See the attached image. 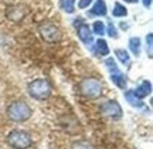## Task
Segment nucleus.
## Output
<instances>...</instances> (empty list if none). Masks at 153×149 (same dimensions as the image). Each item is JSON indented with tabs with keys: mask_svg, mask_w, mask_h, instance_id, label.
<instances>
[{
	"mask_svg": "<svg viewBox=\"0 0 153 149\" xmlns=\"http://www.w3.org/2000/svg\"><path fill=\"white\" fill-rule=\"evenodd\" d=\"M33 111L24 101H14L7 107V116L14 122H24L30 119Z\"/></svg>",
	"mask_w": 153,
	"mask_h": 149,
	"instance_id": "nucleus-1",
	"label": "nucleus"
},
{
	"mask_svg": "<svg viewBox=\"0 0 153 149\" xmlns=\"http://www.w3.org/2000/svg\"><path fill=\"white\" fill-rule=\"evenodd\" d=\"M6 142L13 149H28L33 145V139L31 135L26 131L14 129L6 136Z\"/></svg>",
	"mask_w": 153,
	"mask_h": 149,
	"instance_id": "nucleus-2",
	"label": "nucleus"
},
{
	"mask_svg": "<svg viewBox=\"0 0 153 149\" xmlns=\"http://www.w3.org/2000/svg\"><path fill=\"white\" fill-rule=\"evenodd\" d=\"M27 89L30 97L34 99H38V101H44L51 95V85L44 78H37V80L31 81L28 84Z\"/></svg>",
	"mask_w": 153,
	"mask_h": 149,
	"instance_id": "nucleus-3",
	"label": "nucleus"
},
{
	"mask_svg": "<svg viewBox=\"0 0 153 149\" xmlns=\"http://www.w3.org/2000/svg\"><path fill=\"white\" fill-rule=\"evenodd\" d=\"M79 92L89 99H95L102 94V84L97 78H85L79 83Z\"/></svg>",
	"mask_w": 153,
	"mask_h": 149,
	"instance_id": "nucleus-4",
	"label": "nucleus"
},
{
	"mask_svg": "<svg viewBox=\"0 0 153 149\" xmlns=\"http://www.w3.org/2000/svg\"><path fill=\"white\" fill-rule=\"evenodd\" d=\"M38 33L41 39L47 43H58L61 39V31L53 23H41L38 26Z\"/></svg>",
	"mask_w": 153,
	"mask_h": 149,
	"instance_id": "nucleus-5",
	"label": "nucleus"
},
{
	"mask_svg": "<svg viewBox=\"0 0 153 149\" xmlns=\"http://www.w3.org/2000/svg\"><path fill=\"white\" fill-rule=\"evenodd\" d=\"M99 111L105 118L112 119V121H119L122 115H123V111H122L120 105L116 101H108V102L102 104L99 107Z\"/></svg>",
	"mask_w": 153,
	"mask_h": 149,
	"instance_id": "nucleus-6",
	"label": "nucleus"
},
{
	"mask_svg": "<svg viewBox=\"0 0 153 149\" xmlns=\"http://www.w3.org/2000/svg\"><path fill=\"white\" fill-rule=\"evenodd\" d=\"M6 16L7 19L13 23H19L22 22L24 17L27 16V9L22 4H17V6H10L7 10H6Z\"/></svg>",
	"mask_w": 153,
	"mask_h": 149,
	"instance_id": "nucleus-7",
	"label": "nucleus"
},
{
	"mask_svg": "<svg viewBox=\"0 0 153 149\" xmlns=\"http://www.w3.org/2000/svg\"><path fill=\"white\" fill-rule=\"evenodd\" d=\"M78 39L81 40L84 44L89 45L91 43H92V30L89 28V26L88 24H85V23H82V24H79V27H78Z\"/></svg>",
	"mask_w": 153,
	"mask_h": 149,
	"instance_id": "nucleus-8",
	"label": "nucleus"
},
{
	"mask_svg": "<svg viewBox=\"0 0 153 149\" xmlns=\"http://www.w3.org/2000/svg\"><path fill=\"white\" fill-rule=\"evenodd\" d=\"M150 92H152V84L149 83V81H142V83L139 84V87L133 91V94L140 99L150 95Z\"/></svg>",
	"mask_w": 153,
	"mask_h": 149,
	"instance_id": "nucleus-9",
	"label": "nucleus"
},
{
	"mask_svg": "<svg viewBox=\"0 0 153 149\" xmlns=\"http://www.w3.org/2000/svg\"><path fill=\"white\" fill-rule=\"evenodd\" d=\"M91 16H105L106 14V4L104 0H95L94 7L91 9Z\"/></svg>",
	"mask_w": 153,
	"mask_h": 149,
	"instance_id": "nucleus-10",
	"label": "nucleus"
},
{
	"mask_svg": "<svg viewBox=\"0 0 153 149\" xmlns=\"http://www.w3.org/2000/svg\"><path fill=\"white\" fill-rule=\"evenodd\" d=\"M111 80H112V83H114L118 88H120V89L126 88V78L120 71L112 72V74H111Z\"/></svg>",
	"mask_w": 153,
	"mask_h": 149,
	"instance_id": "nucleus-11",
	"label": "nucleus"
},
{
	"mask_svg": "<svg viewBox=\"0 0 153 149\" xmlns=\"http://www.w3.org/2000/svg\"><path fill=\"white\" fill-rule=\"evenodd\" d=\"M125 98H126V101H128V104H131L132 107H135V108H140V107H143L142 99L137 98L136 95L133 94V91H126Z\"/></svg>",
	"mask_w": 153,
	"mask_h": 149,
	"instance_id": "nucleus-12",
	"label": "nucleus"
},
{
	"mask_svg": "<svg viewBox=\"0 0 153 149\" xmlns=\"http://www.w3.org/2000/svg\"><path fill=\"white\" fill-rule=\"evenodd\" d=\"M60 7L67 14H71L75 10V0H60Z\"/></svg>",
	"mask_w": 153,
	"mask_h": 149,
	"instance_id": "nucleus-13",
	"label": "nucleus"
},
{
	"mask_svg": "<svg viewBox=\"0 0 153 149\" xmlns=\"http://www.w3.org/2000/svg\"><path fill=\"white\" fill-rule=\"evenodd\" d=\"M129 48H131V51L135 55L140 54V39H137V37H132V39L129 40Z\"/></svg>",
	"mask_w": 153,
	"mask_h": 149,
	"instance_id": "nucleus-14",
	"label": "nucleus"
},
{
	"mask_svg": "<svg viewBox=\"0 0 153 149\" xmlns=\"http://www.w3.org/2000/svg\"><path fill=\"white\" fill-rule=\"evenodd\" d=\"M95 45H97V51H98V54H101V55H108L109 54V47H108V44H106V41H105V40L99 39Z\"/></svg>",
	"mask_w": 153,
	"mask_h": 149,
	"instance_id": "nucleus-15",
	"label": "nucleus"
},
{
	"mask_svg": "<svg viewBox=\"0 0 153 149\" xmlns=\"http://www.w3.org/2000/svg\"><path fill=\"white\" fill-rule=\"evenodd\" d=\"M112 14L115 17H125L128 14V10H126V7L123 4H120V3H115L114 6V10H112Z\"/></svg>",
	"mask_w": 153,
	"mask_h": 149,
	"instance_id": "nucleus-16",
	"label": "nucleus"
},
{
	"mask_svg": "<svg viewBox=\"0 0 153 149\" xmlns=\"http://www.w3.org/2000/svg\"><path fill=\"white\" fill-rule=\"evenodd\" d=\"M115 55H116V58H119L120 63H123V64H129V54H128V51H125V50L122 48H118L115 50Z\"/></svg>",
	"mask_w": 153,
	"mask_h": 149,
	"instance_id": "nucleus-17",
	"label": "nucleus"
},
{
	"mask_svg": "<svg viewBox=\"0 0 153 149\" xmlns=\"http://www.w3.org/2000/svg\"><path fill=\"white\" fill-rule=\"evenodd\" d=\"M71 149H97L92 144H89L87 141H76L71 146Z\"/></svg>",
	"mask_w": 153,
	"mask_h": 149,
	"instance_id": "nucleus-18",
	"label": "nucleus"
},
{
	"mask_svg": "<svg viewBox=\"0 0 153 149\" xmlns=\"http://www.w3.org/2000/svg\"><path fill=\"white\" fill-rule=\"evenodd\" d=\"M105 31H106L105 23H102V22H95L94 23V33L95 34H98V36H104Z\"/></svg>",
	"mask_w": 153,
	"mask_h": 149,
	"instance_id": "nucleus-19",
	"label": "nucleus"
},
{
	"mask_svg": "<svg viewBox=\"0 0 153 149\" xmlns=\"http://www.w3.org/2000/svg\"><path fill=\"white\" fill-rule=\"evenodd\" d=\"M146 50H148V55L149 58L153 57V34L149 33L146 37Z\"/></svg>",
	"mask_w": 153,
	"mask_h": 149,
	"instance_id": "nucleus-20",
	"label": "nucleus"
},
{
	"mask_svg": "<svg viewBox=\"0 0 153 149\" xmlns=\"http://www.w3.org/2000/svg\"><path fill=\"white\" fill-rule=\"evenodd\" d=\"M105 66L108 67V70H109V72H111V74H112V72H116V71H119V68L116 67V64H115L114 58H108V60L105 61Z\"/></svg>",
	"mask_w": 153,
	"mask_h": 149,
	"instance_id": "nucleus-21",
	"label": "nucleus"
},
{
	"mask_svg": "<svg viewBox=\"0 0 153 149\" xmlns=\"http://www.w3.org/2000/svg\"><path fill=\"white\" fill-rule=\"evenodd\" d=\"M108 33H109V36L111 37H114V39L118 37V31H116V28H115V26L112 24V23L108 24Z\"/></svg>",
	"mask_w": 153,
	"mask_h": 149,
	"instance_id": "nucleus-22",
	"label": "nucleus"
},
{
	"mask_svg": "<svg viewBox=\"0 0 153 149\" xmlns=\"http://www.w3.org/2000/svg\"><path fill=\"white\" fill-rule=\"evenodd\" d=\"M92 1L94 0H79V1H78V7H79V9H85V7H88Z\"/></svg>",
	"mask_w": 153,
	"mask_h": 149,
	"instance_id": "nucleus-23",
	"label": "nucleus"
},
{
	"mask_svg": "<svg viewBox=\"0 0 153 149\" xmlns=\"http://www.w3.org/2000/svg\"><path fill=\"white\" fill-rule=\"evenodd\" d=\"M142 1L145 7H150V4H152V0H142Z\"/></svg>",
	"mask_w": 153,
	"mask_h": 149,
	"instance_id": "nucleus-24",
	"label": "nucleus"
},
{
	"mask_svg": "<svg viewBox=\"0 0 153 149\" xmlns=\"http://www.w3.org/2000/svg\"><path fill=\"white\" fill-rule=\"evenodd\" d=\"M123 1H126V3H136L137 0H123Z\"/></svg>",
	"mask_w": 153,
	"mask_h": 149,
	"instance_id": "nucleus-25",
	"label": "nucleus"
}]
</instances>
